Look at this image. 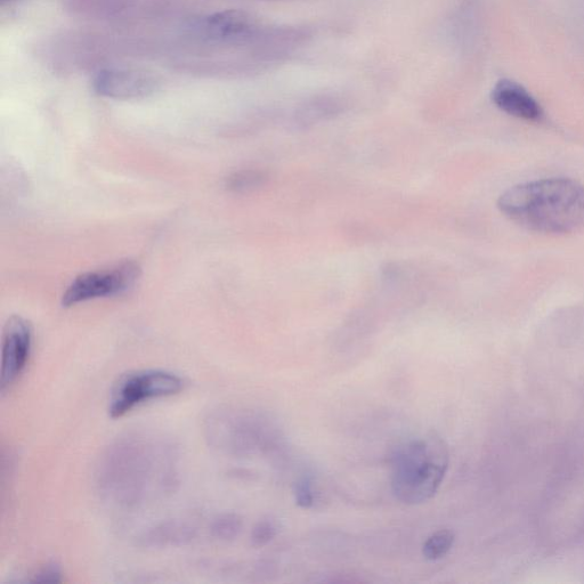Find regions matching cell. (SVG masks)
<instances>
[{
    "mask_svg": "<svg viewBox=\"0 0 584 584\" xmlns=\"http://www.w3.org/2000/svg\"><path fill=\"white\" fill-rule=\"evenodd\" d=\"M456 535L450 530H440L428 537L423 546V555L427 561L435 562L444 558L453 548Z\"/></svg>",
    "mask_w": 584,
    "mask_h": 584,
    "instance_id": "4fadbf2b",
    "label": "cell"
},
{
    "mask_svg": "<svg viewBox=\"0 0 584 584\" xmlns=\"http://www.w3.org/2000/svg\"><path fill=\"white\" fill-rule=\"evenodd\" d=\"M181 454L164 436L131 432L105 449L95 468L100 497L113 507L134 509L172 494L181 475Z\"/></svg>",
    "mask_w": 584,
    "mask_h": 584,
    "instance_id": "6da1fadb",
    "label": "cell"
},
{
    "mask_svg": "<svg viewBox=\"0 0 584 584\" xmlns=\"http://www.w3.org/2000/svg\"><path fill=\"white\" fill-rule=\"evenodd\" d=\"M158 80L149 73L105 69L97 73L93 80L96 94L115 100H139L157 92Z\"/></svg>",
    "mask_w": 584,
    "mask_h": 584,
    "instance_id": "ba28073f",
    "label": "cell"
},
{
    "mask_svg": "<svg viewBox=\"0 0 584 584\" xmlns=\"http://www.w3.org/2000/svg\"><path fill=\"white\" fill-rule=\"evenodd\" d=\"M279 532L278 525L272 519L265 518L259 521L250 534L251 545L255 548H263L271 543Z\"/></svg>",
    "mask_w": 584,
    "mask_h": 584,
    "instance_id": "9a60e30c",
    "label": "cell"
},
{
    "mask_svg": "<svg viewBox=\"0 0 584 584\" xmlns=\"http://www.w3.org/2000/svg\"><path fill=\"white\" fill-rule=\"evenodd\" d=\"M492 101L501 111L518 119L540 121L543 117V110L537 100L514 81H499L493 88Z\"/></svg>",
    "mask_w": 584,
    "mask_h": 584,
    "instance_id": "9c48e42d",
    "label": "cell"
},
{
    "mask_svg": "<svg viewBox=\"0 0 584 584\" xmlns=\"http://www.w3.org/2000/svg\"><path fill=\"white\" fill-rule=\"evenodd\" d=\"M10 2H12V0H2V3H3V4H5V3H10Z\"/></svg>",
    "mask_w": 584,
    "mask_h": 584,
    "instance_id": "ac0fdd59",
    "label": "cell"
},
{
    "mask_svg": "<svg viewBox=\"0 0 584 584\" xmlns=\"http://www.w3.org/2000/svg\"><path fill=\"white\" fill-rule=\"evenodd\" d=\"M242 527V518L238 514L224 513L213 519L209 531L214 539L229 542L239 537Z\"/></svg>",
    "mask_w": 584,
    "mask_h": 584,
    "instance_id": "7c38bea8",
    "label": "cell"
},
{
    "mask_svg": "<svg viewBox=\"0 0 584 584\" xmlns=\"http://www.w3.org/2000/svg\"><path fill=\"white\" fill-rule=\"evenodd\" d=\"M296 504L303 509H311L316 504L315 492L311 478H300L294 485Z\"/></svg>",
    "mask_w": 584,
    "mask_h": 584,
    "instance_id": "2e32d148",
    "label": "cell"
},
{
    "mask_svg": "<svg viewBox=\"0 0 584 584\" xmlns=\"http://www.w3.org/2000/svg\"><path fill=\"white\" fill-rule=\"evenodd\" d=\"M140 277V266L134 262H124L110 270L80 274L64 292L62 305L70 307L91 299L123 295L136 285Z\"/></svg>",
    "mask_w": 584,
    "mask_h": 584,
    "instance_id": "8992f818",
    "label": "cell"
},
{
    "mask_svg": "<svg viewBox=\"0 0 584 584\" xmlns=\"http://www.w3.org/2000/svg\"><path fill=\"white\" fill-rule=\"evenodd\" d=\"M198 531L185 519H168L154 524L139 538V546L145 549L181 548L196 540Z\"/></svg>",
    "mask_w": 584,
    "mask_h": 584,
    "instance_id": "30bf717a",
    "label": "cell"
},
{
    "mask_svg": "<svg viewBox=\"0 0 584 584\" xmlns=\"http://www.w3.org/2000/svg\"><path fill=\"white\" fill-rule=\"evenodd\" d=\"M204 435L210 448L232 457H249L269 449L270 426L250 410L218 407L204 421Z\"/></svg>",
    "mask_w": 584,
    "mask_h": 584,
    "instance_id": "277c9868",
    "label": "cell"
},
{
    "mask_svg": "<svg viewBox=\"0 0 584 584\" xmlns=\"http://www.w3.org/2000/svg\"><path fill=\"white\" fill-rule=\"evenodd\" d=\"M498 208L509 221L543 234L584 230V186L554 177L514 186L500 197Z\"/></svg>",
    "mask_w": 584,
    "mask_h": 584,
    "instance_id": "7a4b0ae2",
    "label": "cell"
},
{
    "mask_svg": "<svg viewBox=\"0 0 584 584\" xmlns=\"http://www.w3.org/2000/svg\"><path fill=\"white\" fill-rule=\"evenodd\" d=\"M184 380L165 370H135L121 376L113 385L109 397V415L121 418L152 400L166 399L180 394Z\"/></svg>",
    "mask_w": 584,
    "mask_h": 584,
    "instance_id": "5b68a950",
    "label": "cell"
},
{
    "mask_svg": "<svg viewBox=\"0 0 584 584\" xmlns=\"http://www.w3.org/2000/svg\"><path fill=\"white\" fill-rule=\"evenodd\" d=\"M32 348V328L21 316H12L3 331L2 377L0 391L5 393L27 368Z\"/></svg>",
    "mask_w": 584,
    "mask_h": 584,
    "instance_id": "52a82bcc",
    "label": "cell"
},
{
    "mask_svg": "<svg viewBox=\"0 0 584 584\" xmlns=\"http://www.w3.org/2000/svg\"><path fill=\"white\" fill-rule=\"evenodd\" d=\"M60 566L55 563L46 564L32 575L31 582L37 583H61L63 581Z\"/></svg>",
    "mask_w": 584,
    "mask_h": 584,
    "instance_id": "e0dca14e",
    "label": "cell"
},
{
    "mask_svg": "<svg viewBox=\"0 0 584 584\" xmlns=\"http://www.w3.org/2000/svg\"><path fill=\"white\" fill-rule=\"evenodd\" d=\"M207 37L221 42H240L255 34L253 18L241 11H223L208 16L204 22Z\"/></svg>",
    "mask_w": 584,
    "mask_h": 584,
    "instance_id": "8fae6325",
    "label": "cell"
},
{
    "mask_svg": "<svg viewBox=\"0 0 584 584\" xmlns=\"http://www.w3.org/2000/svg\"><path fill=\"white\" fill-rule=\"evenodd\" d=\"M266 181L267 176L259 170H241L227 178L226 188L235 193H246L262 188Z\"/></svg>",
    "mask_w": 584,
    "mask_h": 584,
    "instance_id": "5bb4252c",
    "label": "cell"
},
{
    "mask_svg": "<svg viewBox=\"0 0 584 584\" xmlns=\"http://www.w3.org/2000/svg\"><path fill=\"white\" fill-rule=\"evenodd\" d=\"M448 445L436 432L403 443L392 458V489L405 505L424 504L435 497L448 472Z\"/></svg>",
    "mask_w": 584,
    "mask_h": 584,
    "instance_id": "3957f363",
    "label": "cell"
}]
</instances>
